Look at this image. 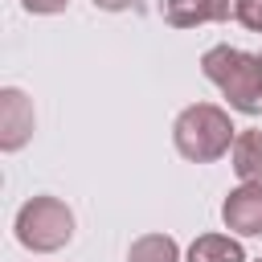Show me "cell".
Returning a JSON list of instances; mask_svg holds the SVG:
<instances>
[{"label": "cell", "mask_w": 262, "mask_h": 262, "mask_svg": "<svg viewBox=\"0 0 262 262\" xmlns=\"http://www.w3.org/2000/svg\"><path fill=\"white\" fill-rule=\"evenodd\" d=\"M160 12H164V20L172 29H196V25H209L213 20L209 0H164Z\"/></svg>", "instance_id": "obj_9"}, {"label": "cell", "mask_w": 262, "mask_h": 262, "mask_svg": "<svg viewBox=\"0 0 262 262\" xmlns=\"http://www.w3.org/2000/svg\"><path fill=\"white\" fill-rule=\"evenodd\" d=\"M233 4H237V0H209L213 20H229V16H233Z\"/></svg>", "instance_id": "obj_12"}, {"label": "cell", "mask_w": 262, "mask_h": 262, "mask_svg": "<svg viewBox=\"0 0 262 262\" xmlns=\"http://www.w3.org/2000/svg\"><path fill=\"white\" fill-rule=\"evenodd\" d=\"M254 262H262V258H254Z\"/></svg>", "instance_id": "obj_14"}, {"label": "cell", "mask_w": 262, "mask_h": 262, "mask_svg": "<svg viewBox=\"0 0 262 262\" xmlns=\"http://www.w3.org/2000/svg\"><path fill=\"white\" fill-rule=\"evenodd\" d=\"M33 127H37V115H33L29 94L16 86H4L0 90V151H20L33 139Z\"/></svg>", "instance_id": "obj_5"}, {"label": "cell", "mask_w": 262, "mask_h": 262, "mask_svg": "<svg viewBox=\"0 0 262 262\" xmlns=\"http://www.w3.org/2000/svg\"><path fill=\"white\" fill-rule=\"evenodd\" d=\"M229 160H233L237 180H262V131H254V127L237 131V139L229 147Z\"/></svg>", "instance_id": "obj_7"}, {"label": "cell", "mask_w": 262, "mask_h": 262, "mask_svg": "<svg viewBox=\"0 0 262 262\" xmlns=\"http://www.w3.org/2000/svg\"><path fill=\"white\" fill-rule=\"evenodd\" d=\"M135 0H94V8H102V12H123V8H131Z\"/></svg>", "instance_id": "obj_13"}, {"label": "cell", "mask_w": 262, "mask_h": 262, "mask_svg": "<svg viewBox=\"0 0 262 262\" xmlns=\"http://www.w3.org/2000/svg\"><path fill=\"white\" fill-rule=\"evenodd\" d=\"M127 262H180V246L172 233H143L131 242Z\"/></svg>", "instance_id": "obj_8"}, {"label": "cell", "mask_w": 262, "mask_h": 262, "mask_svg": "<svg viewBox=\"0 0 262 262\" xmlns=\"http://www.w3.org/2000/svg\"><path fill=\"white\" fill-rule=\"evenodd\" d=\"M201 74L225 94L229 111L262 115V57L237 45H213L201 53Z\"/></svg>", "instance_id": "obj_1"}, {"label": "cell", "mask_w": 262, "mask_h": 262, "mask_svg": "<svg viewBox=\"0 0 262 262\" xmlns=\"http://www.w3.org/2000/svg\"><path fill=\"white\" fill-rule=\"evenodd\" d=\"M221 221L237 237H262V180H242L221 201Z\"/></svg>", "instance_id": "obj_4"}, {"label": "cell", "mask_w": 262, "mask_h": 262, "mask_svg": "<svg viewBox=\"0 0 262 262\" xmlns=\"http://www.w3.org/2000/svg\"><path fill=\"white\" fill-rule=\"evenodd\" d=\"M258 57H262V53H258Z\"/></svg>", "instance_id": "obj_15"}, {"label": "cell", "mask_w": 262, "mask_h": 262, "mask_svg": "<svg viewBox=\"0 0 262 262\" xmlns=\"http://www.w3.org/2000/svg\"><path fill=\"white\" fill-rule=\"evenodd\" d=\"M233 20L250 33H262V0H237L233 4Z\"/></svg>", "instance_id": "obj_10"}, {"label": "cell", "mask_w": 262, "mask_h": 262, "mask_svg": "<svg viewBox=\"0 0 262 262\" xmlns=\"http://www.w3.org/2000/svg\"><path fill=\"white\" fill-rule=\"evenodd\" d=\"M25 4V12H33V16H53V12H61L70 0H20Z\"/></svg>", "instance_id": "obj_11"}, {"label": "cell", "mask_w": 262, "mask_h": 262, "mask_svg": "<svg viewBox=\"0 0 262 262\" xmlns=\"http://www.w3.org/2000/svg\"><path fill=\"white\" fill-rule=\"evenodd\" d=\"M233 139H237V127H233L229 111H221L217 102H192L172 123V143L188 164L221 160L233 147Z\"/></svg>", "instance_id": "obj_2"}, {"label": "cell", "mask_w": 262, "mask_h": 262, "mask_svg": "<svg viewBox=\"0 0 262 262\" xmlns=\"http://www.w3.org/2000/svg\"><path fill=\"white\" fill-rule=\"evenodd\" d=\"M188 262H246V246L237 242V233H201L188 246Z\"/></svg>", "instance_id": "obj_6"}, {"label": "cell", "mask_w": 262, "mask_h": 262, "mask_svg": "<svg viewBox=\"0 0 262 262\" xmlns=\"http://www.w3.org/2000/svg\"><path fill=\"white\" fill-rule=\"evenodd\" d=\"M16 242L33 254H57L61 246H70L74 237V213L61 196H29L20 209H16Z\"/></svg>", "instance_id": "obj_3"}]
</instances>
